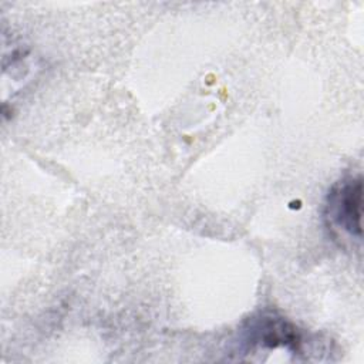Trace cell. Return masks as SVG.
<instances>
[{"label":"cell","instance_id":"6da1fadb","mask_svg":"<svg viewBox=\"0 0 364 364\" xmlns=\"http://www.w3.org/2000/svg\"><path fill=\"white\" fill-rule=\"evenodd\" d=\"M309 338L286 317L272 311H260L252 316L239 331L237 354L250 353H272L286 350L293 354L307 351Z\"/></svg>","mask_w":364,"mask_h":364},{"label":"cell","instance_id":"7a4b0ae2","mask_svg":"<svg viewBox=\"0 0 364 364\" xmlns=\"http://www.w3.org/2000/svg\"><path fill=\"white\" fill-rule=\"evenodd\" d=\"M363 216V179L361 176H346L336 182L327 193L324 203V219L337 237L348 240L361 239Z\"/></svg>","mask_w":364,"mask_h":364}]
</instances>
